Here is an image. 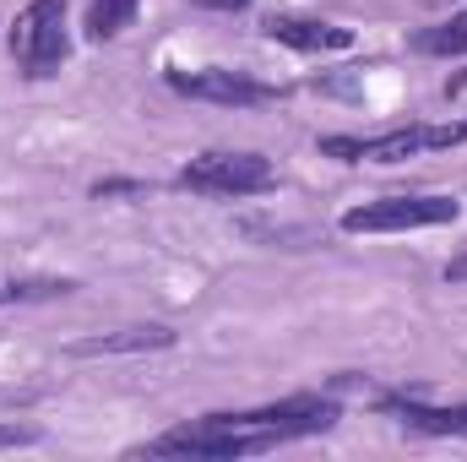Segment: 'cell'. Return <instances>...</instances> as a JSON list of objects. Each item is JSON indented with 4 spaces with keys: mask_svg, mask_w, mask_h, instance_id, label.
<instances>
[{
    "mask_svg": "<svg viewBox=\"0 0 467 462\" xmlns=\"http://www.w3.org/2000/svg\"><path fill=\"white\" fill-rule=\"evenodd\" d=\"M457 142H467V120H451V125H402V131H386V136H327L321 152L343 158V163H402L413 152H435V147H457Z\"/></svg>",
    "mask_w": 467,
    "mask_h": 462,
    "instance_id": "obj_1",
    "label": "cell"
},
{
    "mask_svg": "<svg viewBox=\"0 0 467 462\" xmlns=\"http://www.w3.org/2000/svg\"><path fill=\"white\" fill-rule=\"evenodd\" d=\"M11 55L22 77H55L66 60V0H33L11 22Z\"/></svg>",
    "mask_w": 467,
    "mask_h": 462,
    "instance_id": "obj_2",
    "label": "cell"
},
{
    "mask_svg": "<svg viewBox=\"0 0 467 462\" xmlns=\"http://www.w3.org/2000/svg\"><path fill=\"white\" fill-rule=\"evenodd\" d=\"M462 202L457 196H386V202H364L343 213L348 234H402V229H435V224H457Z\"/></svg>",
    "mask_w": 467,
    "mask_h": 462,
    "instance_id": "obj_3",
    "label": "cell"
},
{
    "mask_svg": "<svg viewBox=\"0 0 467 462\" xmlns=\"http://www.w3.org/2000/svg\"><path fill=\"white\" fill-rule=\"evenodd\" d=\"M180 185L202 196H255L277 185V169L261 152H207L180 169Z\"/></svg>",
    "mask_w": 467,
    "mask_h": 462,
    "instance_id": "obj_4",
    "label": "cell"
},
{
    "mask_svg": "<svg viewBox=\"0 0 467 462\" xmlns=\"http://www.w3.org/2000/svg\"><path fill=\"white\" fill-rule=\"evenodd\" d=\"M234 425L266 430L272 441H294V436H321L337 425V403L332 397H283L272 408H250V414H229Z\"/></svg>",
    "mask_w": 467,
    "mask_h": 462,
    "instance_id": "obj_5",
    "label": "cell"
},
{
    "mask_svg": "<svg viewBox=\"0 0 467 462\" xmlns=\"http://www.w3.org/2000/svg\"><path fill=\"white\" fill-rule=\"evenodd\" d=\"M169 88L185 99H207V104H266L272 88L244 77V71H169Z\"/></svg>",
    "mask_w": 467,
    "mask_h": 462,
    "instance_id": "obj_6",
    "label": "cell"
},
{
    "mask_svg": "<svg viewBox=\"0 0 467 462\" xmlns=\"http://www.w3.org/2000/svg\"><path fill=\"white\" fill-rule=\"evenodd\" d=\"M386 414H397L408 430H419V436H467V403L457 408H430V403H419V397H402V392H391L386 397Z\"/></svg>",
    "mask_w": 467,
    "mask_h": 462,
    "instance_id": "obj_7",
    "label": "cell"
},
{
    "mask_svg": "<svg viewBox=\"0 0 467 462\" xmlns=\"http://www.w3.org/2000/svg\"><path fill=\"white\" fill-rule=\"evenodd\" d=\"M266 38L272 44H288V49H348V27H332V22H310V16H266Z\"/></svg>",
    "mask_w": 467,
    "mask_h": 462,
    "instance_id": "obj_8",
    "label": "cell"
},
{
    "mask_svg": "<svg viewBox=\"0 0 467 462\" xmlns=\"http://www.w3.org/2000/svg\"><path fill=\"white\" fill-rule=\"evenodd\" d=\"M174 332L169 327H119V332H99V338H82L71 343V359H109V353H152V348H169Z\"/></svg>",
    "mask_w": 467,
    "mask_h": 462,
    "instance_id": "obj_9",
    "label": "cell"
},
{
    "mask_svg": "<svg viewBox=\"0 0 467 462\" xmlns=\"http://www.w3.org/2000/svg\"><path fill=\"white\" fill-rule=\"evenodd\" d=\"M413 49L419 55H467V11L451 22H435L424 33H413Z\"/></svg>",
    "mask_w": 467,
    "mask_h": 462,
    "instance_id": "obj_10",
    "label": "cell"
},
{
    "mask_svg": "<svg viewBox=\"0 0 467 462\" xmlns=\"http://www.w3.org/2000/svg\"><path fill=\"white\" fill-rule=\"evenodd\" d=\"M130 16H136V0H93L88 5V38H115L130 27Z\"/></svg>",
    "mask_w": 467,
    "mask_h": 462,
    "instance_id": "obj_11",
    "label": "cell"
},
{
    "mask_svg": "<svg viewBox=\"0 0 467 462\" xmlns=\"http://www.w3.org/2000/svg\"><path fill=\"white\" fill-rule=\"evenodd\" d=\"M38 441V430H27V425H0V446H33Z\"/></svg>",
    "mask_w": 467,
    "mask_h": 462,
    "instance_id": "obj_12",
    "label": "cell"
},
{
    "mask_svg": "<svg viewBox=\"0 0 467 462\" xmlns=\"http://www.w3.org/2000/svg\"><path fill=\"white\" fill-rule=\"evenodd\" d=\"M196 5H202V11H244L250 0H196Z\"/></svg>",
    "mask_w": 467,
    "mask_h": 462,
    "instance_id": "obj_13",
    "label": "cell"
},
{
    "mask_svg": "<svg viewBox=\"0 0 467 462\" xmlns=\"http://www.w3.org/2000/svg\"><path fill=\"white\" fill-rule=\"evenodd\" d=\"M446 278H451V283H467V256H457V261L446 267Z\"/></svg>",
    "mask_w": 467,
    "mask_h": 462,
    "instance_id": "obj_14",
    "label": "cell"
},
{
    "mask_svg": "<svg viewBox=\"0 0 467 462\" xmlns=\"http://www.w3.org/2000/svg\"><path fill=\"white\" fill-rule=\"evenodd\" d=\"M16 299V278H0V305H11Z\"/></svg>",
    "mask_w": 467,
    "mask_h": 462,
    "instance_id": "obj_15",
    "label": "cell"
}]
</instances>
